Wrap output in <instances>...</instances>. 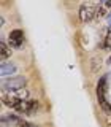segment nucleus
I'll use <instances>...</instances> for the list:
<instances>
[{
    "instance_id": "obj_6",
    "label": "nucleus",
    "mask_w": 111,
    "mask_h": 127,
    "mask_svg": "<svg viewBox=\"0 0 111 127\" xmlns=\"http://www.w3.org/2000/svg\"><path fill=\"white\" fill-rule=\"evenodd\" d=\"M16 71H18V67L13 62H2V65H0V75L3 76V79L14 76Z\"/></svg>"
},
{
    "instance_id": "obj_1",
    "label": "nucleus",
    "mask_w": 111,
    "mask_h": 127,
    "mask_svg": "<svg viewBox=\"0 0 111 127\" xmlns=\"http://www.w3.org/2000/svg\"><path fill=\"white\" fill-rule=\"evenodd\" d=\"M26 84H27V78L22 76V75H14V76H11V78L2 79L3 94H14V92H19V91L26 89Z\"/></svg>"
},
{
    "instance_id": "obj_10",
    "label": "nucleus",
    "mask_w": 111,
    "mask_h": 127,
    "mask_svg": "<svg viewBox=\"0 0 111 127\" xmlns=\"http://www.w3.org/2000/svg\"><path fill=\"white\" fill-rule=\"evenodd\" d=\"M22 127H38V126H35V124H30V122H27V121H26Z\"/></svg>"
},
{
    "instance_id": "obj_11",
    "label": "nucleus",
    "mask_w": 111,
    "mask_h": 127,
    "mask_svg": "<svg viewBox=\"0 0 111 127\" xmlns=\"http://www.w3.org/2000/svg\"><path fill=\"white\" fill-rule=\"evenodd\" d=\"M108 21H110V26H111V14L108 16Z\"/></svg>"
},
{
    "instance_id": "obj_2",
    "label": "nucleus",
    "mask_w": 111,
    "mask_h": 127,
    "mask_svg": "<svg viewBox=\"0 0 111 127\" xmlns=\"http://www.w3.org/2000/svg\"><path fill=\"white\" fill-rule=\"evenodd\" d=\"M97 98L100 108L105 113H111V103L106 98V76H102L97 83Z\"/></svg>"
},
{
    "instance_id": "obj_3",
    "label": "nucleus",
    "mask_w": 111,
    "mask_h": 127,
    "mask_svg": "<svg viewBox=\"0 0 111 127\" xmlns=\"http://www.w3.org/2000/svg\"><path fill=\"white\" fill-rule=\"evenodd\" d=\"M95 11H97V8L94 5H90V3H83V5L79 6V21L84 22V24L90 22L95 16Z\"/></svg>"
},
{
    "instance_id": "obj_8",
    "label": "nucleus",
    "mask_w": 111,
    "mask_h": 127,
    "mask_svg": "<svg viewBox=\"0 0 111 127\" xmlns=\"http://www.w3.org/2000/svg\"><path fill=\"white\" fill-rule=\"evenodd\" d=\"M106 48V49H111V33L108 35V37H106V40H105V45H103Z\"/></svg>"
},
{
    "instance_id": "obj_4",
    "label": "nucleus",
    "mask_w": 111,
    "mask_h": 127,
    "mask_svg": "<svg viewBox=\"0 0 111 127\" xmlns=\"http://www.w3.org/2000/svg\"><path fill=\"white\" fill-rule=\"evenodd\" d=\"M24 119L18 114H3L2 116V124L5 127H22L24 126Z\"/></svg>"
},
{
    "instance_id": "obj_7",
    "label": "nucleus",
    "mask_w": 111,
    "mask_h": 127,
    "mask_svg": "<svg viewBox=\"0 0 111 127\" xmlns=\"http://www.w3.org/2000/svg\"><path fill=\"white\" fill-rule=\"evenodd\" d=\"M11 46H8V43L5 41V40H0V57H2V61L5 62L8 57H11Z\"/></svg>"
},
{
    "instance_id": "obj_9",
    "label": "nucleus",
    "mask_w": 111,
    "mask_h": 127,
    "mask_svg": "<svg viewBox=\"0 0 111 127\" xmlns=\"http://www.w3.org/2000/svg\"><path fill=\"white\" fill-rule=\"evenodd\" d=\"M105 13H106V11L103 10V8L98 6V8H97V11H95V16H98V18H100V16H105Z\"/></svg>"
},
{
    "instance_id": "obj_5",
    "label": "nucleus",
    "mask_w": 111,
    "mask_h": 127,
    "mask_svg": "<svg viewBox=\"0 0 111 127\" xmlns=\"http://www.w3.org/2000/svg\"><path fill=\"white\" fill-rule=\"evenodd\" d=\"M8 41H10L11 48H21L24 43V32L21 29H14L8 35Z\"/></svg>"
}]
</instances>
